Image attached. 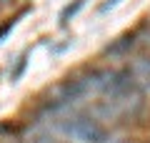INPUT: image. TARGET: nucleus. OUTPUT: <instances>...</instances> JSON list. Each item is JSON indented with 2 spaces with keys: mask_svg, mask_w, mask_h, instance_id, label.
Segmentation results:
<instances>
[{
  "mask_svg": "<svg viewBox=\"0 0 150 143\" xmlns=\"http://www.w3.org/2000/svg\"><path fill=\"white\" fill-rule=\"evenodd\" d=\"M83 5H85V0H73V3H68V5L60 10V15H58V23H60V28H65L70 20H73L78 13L83 10Z\"/></svg>",
  "mask_w": 150,
  "mask_h": 143,
  "instance_id": "nucleus-2",
  "label": "nucleus"
},
{
  "mask_svg": "<svg viewBox=\"0 0 150 143\" xmlns=\"http://www.w3.org/2000/svg\"><path fill=\"white\" fill-rule=\"evenodd\" d=\"M133 70H135V75L140 78V83H143V88H145V85L150 88V58H143V60H140V63L135 65Z\"/></svg>",
  "mask_w": 150,
  "mask_h": 143,
  "instance_id": "nucleus-3",
  "label": "nucleus"
},
{
  "mask_svg": "<svg viewBox=\"0 0 150 143\" xmlns=\"http://www.w3.org/2000/svg\"><path fill=\"white\" fill-rule=\"evenodd\" d=\"M28 53H23L20 55V58H18V63H15V68H13L10 70V80H18V78H20V75H23V70H25V65H28Z\"/></svg>",
  "mask_w": 150,
  "mask_h": 143,
  "instance_id": "nucleus-4",
  "label": "nucleus"
},
{
  "mask_svg": "<svg viewBox=\"0 0 150 143\" xmlns=\"http://www.w3.org/2000/svg\"><path fill=\"white\" fill-rule=\"evenodd\" d=\"M118 5H120V0H105V3L98 8V13H100V15H105V13H110L112 8H118Z\"/></svg>",
  "mask_w": 150,
  "mask_h": 143,
  "instance_id": "nucleus-7",
  "label": "nucleus"
},
{
  "mask_svg": "<svg viewBox=\"0 0 150 143\" xmlns=\"http://www.w3.org/2000/svg\"><path fill=\"white\" fill-rule=\"evenodd\" d=\"M18 20H20V15H15V18H13V20H8V23H5V25L0 28V43L5 40V35H8V33H10V30H13V28H15V25H18Z\"/></svg>",
  "mask_w": 150,
  "mask_h": 143,
  "instance_id": "nucleus-6",
  "label": "nucleus"
},
{
  "mask_svg": "<svg viewBox=\"0 0 150 143\" xmlns=\"http://www.w3.org/2000/svg\"><path fill=\"white\" fill-rule=\"evenodd\" d=\"M23 143H60V141H58V138H53V136H48V133H38V136L25 138Z\"/></svg>",
  "mask_w": 150,
  "mask_h": 143,
  "instance_id": "nucleus-5",
  "label": "nucleus"
},
{
  "mask_svg": "<svg viewBox=\"0 0 150 143\" xmlns=\"http://www.w3.org/2000/svg\"><path fill=\"white\" fill-rule=\"evenodd\" d=\"M58 128L65 136L75 138L80 143H112L115 136L103 126V121L90 113H73V116L58 121Z\"/></svg>",
  "mask_w": 150,
  "mask_h": 143,
  "instance_id": "nucleus-1",
  "label": "nucleus"
}]
</instances>
